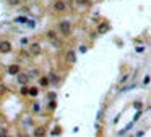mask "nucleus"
I'll list each match as a JSON object with an SVG mask.
<instances>
[{
    "label": "nucleus",
    "instance_id": "f257e3e1",
    "mask_svg": "<svg viewBox=\"0 0 151 137\" xmlns=\"http://www.w3.org/2000/svg\"><path fill=\"white\" fill-rule=\"evenodd\" d=\"M59 31L62 32V36H70L71 23L70 21H60V23H59Z\"/></svg>",
    "mask_w": 151,
    "mask_h": 137
},
{
    "label": "nucleus",
    "instance_id": "f03ea898",
    "mask_svg": "<svg viewBox=\"0 0 151 137\" xmlns=\"http://www.w3.org/2000/svg\"><path fill=\"white\" fill-rule=\"evenodd\" d=\"M52 10L55 11V13H63L67 10V2L65 0H55L54 5H52Z\"/></svg>",
    "mask_w": 151,
    "mask_h": 137
},
{
    "label": "nucleus",
    "instance_id": "7ed1b4c3",
    "mask_svg": "<svg viewBox=\"0 0 151 137\" xmlns=\"http://www.w3.org/2000/svg\"><path fill=\"white\" fill-rule=\"evenodd\" d=\"M16 81H18V84L20 86H28L29 84V81H31V78H29V74L28 73H18L16 74Z\"/></svg>",
    "mask_w": 151,
    "mask_h": 137
},
{
    "label": "nucleus",
    "instance_id": "20e7f679",
    "mask_svg": "<svg viewBox=\"0 0 151 137\" xmlns=\"http://www.w3.org/2000/svg\"><path fill=\"white\" fill-rule=\"evenodd\" d=\"M28 53H29L31 57H37V55L41 53V44L39 42H33V44L28 47Z\"/></svg>",
    "mask_w": 151,
    "mask_h": 137
},
{
    "label": "nucleus",
    "instance_id": "39448f33",
    "mask_svg": "<svg viewBox=\"0 0 151 137\" xmlns=\"http://www.w3.org/2000/svg\"><path fill=\"white\" fill-rule=\"evenodd\" d=\"M11 49L13 47L10 40H0V53H10Z\"/></svg>",
    "mask_w": 151,
    "mask_h": 137
},
{
    "label": "nucleus",
    "instance_id": "423d86ee",
    "mask_svg": "<svg viewBox=\"0 0 151 137\" xmlns=\"http://www.w3.org/2000/svg\"><path fill=\"white\" fill-rule=\"evenodd\" d=\"M45 126H37L34 129V137H45Z\"/></svg>",
    "mask_w": 151,
    "mask_h": 137
},
{
    "label": "nucleus",
    "instance_id": "0eeeda50",
    "mask_svg": "<svg viewBox=\"0 0 151 137\" xmlns=\"http://www.w3.org/2000/svg\"><path fill=\"white\" fill-rule=\"evenodd\" d=\"M65 58H67L68 63H75L76 61V53L73 52V50H68V52L65 53Z\"/></svg>",
    "mask_w": 151,
    "mask_h": 137
},
{
    "label": "nucleus",
    "instance_id": "6e6552de",
    "mask_svg": "<svg viewBox=\"0 0 151 137\" xmlns=\"http://www.w3.org/2000/svg\"><path fill=\"white\" fill-rule=\"evenodd\" d=\"M20 71H21L20 65H10V66H8V74H11V76H16Z\"/></svg>",
    "mask_w": 151,
    "mask_h": 137
},
{
    "label": "nucleus",
    "instance_id": "1a4fd4ad",
    "mask_svg": "<svg viewBox=\"0 0 151 137\" xmlns=\"http://www.w3.org/2000/svg\"><path fill=\"white\" fill-rule=\"evenodd\" d=\"M109 29H111V26L107 24V23H102V24L98 28V32H99V34H104V32H107Z\"/></svg>",
    "mask_w": 151,
    "mask_h": 137
},
{
    "label": "nucleus",
    "instance_id": "9d476101",
    "mask_svg": "<svg viewBox=\"0 0 151 137\" xmlns=\"http://www.w3.org/2000/svg\"><path fill=\"white\" fill-rule=\"evenodd\" d=\"M39 86H41V87H47V86H49V78L41 76V78H39Z\"/></svg>",
    "mask_w": 151,
    "mask_h": 137
},
{
    "label": "nucleus",
    "instance_id": "9b49d317",
    "mask_svg": "<svg viewBox=\"0 0 151 137\" xmlns=\"http://www.w3.org/2000/svg\"><path fill=\"white\" fill-rule=\"evenodd\" d=\"M75 3L78 7H86L88 3H90V0H75Z\"/></svg>",
    "mask_w": 151,
    "mask_h": 137
},
{
    "label": "nucleus",
    "instance_id": "f8f14e48",
    "mask_svg": "<svg viewBox=\"0 0 151 137\" xmlns=\"http://www.w3.org/2000/svg\"><path fill=\"white\" fill-rule=\"evenodd\" d=\"M5 136H8L7 127H5V126H0V137H5Z\"/></svg>",
    "mask_w": 151,
    "mask_h": 137
},
{
    "label": "nucleus",
    "instance_id": "ddd939ff",
    "mask_svg": "<svg viewBox=\"0 0 151 137\" xmlns=\"http://www.w3.org/2000/svg\"><path fill=\"white\" fill-rule=\"evenodd\" d=\"M28 74H29V78L33 79V78H37V76H39V71H37V69H31Z\"/></svg>",
    "mask_w": 151,
    "mask_h": 137
},
{
    "label": "nucleus",
    "instance_id": "4468645a",
    "mask_svg": "<svg viewBox=\"0 0 151 137\" xmlns=\"http://www.w3.org/2000/svg\"><path fill=\"white\" fill-rule=\"evenodd\" d=\"M57 81H59V78L55 76V73H50V76H49V82H54V84H55Z\"/></svg>",
    "mask_w": 151,
    "mask_h": 137
},
{
    "label": "nucleus",
    "instance_id": "2eb2a0df",
    "mask_svg": "<svg viewBox=\"0 0 151 137\" xmlns=\"http://www.w3.org/2000/svg\"><path fill=\"white\" fill-rule=\"evenodd\" d=\"M21 3V0H8V5H11V7H18Z\"/></svg>",
    "mask_w": 151,
    "mask_h": 137
},
{
    "label": "nucleus",
    "instance_id": "dca6fc26",
    "mask_svg": "<svg viewBox=\"0 0 151 137\" xmlns=\"http://www.w3.org/2000/svg\"><path fill=\"white\" fill-rule=\"evenodd\" d=\"M28 95H33V97H36V95H37V87H31L29 92H28Z\"/></svg>",
    "mask_w": 151,
    "mask_h": 137
},
{
    "label": "nucleus",
    "instance_id": "f3484780",
    "mask_svg": "<svg viewBox=\"0 0 151 137\" xmlns=\"http://www.w3.org/2000/svg\"><path fill=\"white\" fill-rule=\"evenodd\" d=\"M20 92H21V95H28V92H29V87H28V86H23Z\"/></svg>",
    "mask_w": 151,
    "mask_h": 137
},
{
    "label": "nucleus",
    "instance_id": "a211bd4d",
    "mask_svg": "<svg viewBox=\"0 0 151 137\" xmlns=\"http://www.w3.org/2000/svg\"><path fill=\"white\" fill-rule=\"evenodd\" d=\"M5 92H7V86H3V84L0 82V95H3Z\"/></svg>",
    "mask_w": 151,
    "mask_h": 137
},
{
    "label": "nucleus",
    "instance_id": "6ab92c4d",
    "mask_svg": "<svg viewBox=\"0 0 151 137\" xmlns=\"http://www.w3.org/2000/svg\"><path fill=\"white\" fill-rule=\"evenodd\" d=\"M33 110H34V113H37V111H41V105L37 102L34 103V107H33Z\"/></svg>",
    "mask_w": 151,
    "mask_h": 137
},
{
    "label": "nucleus",
    "instance_id": "aec40b11",
    "mask_svg": "<svg viewBox=\"0 0 151 137\" xmlns=\"http://www.w3.org/2000/svg\"><path fill=\"white\" fill-rule=\"evenodd\" d=\"M0 82H2V74H0Z\"/></svg>",
    "mask_w": 151,
    "mask_h": 137
}]
</instances>
